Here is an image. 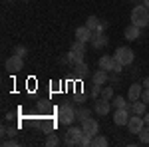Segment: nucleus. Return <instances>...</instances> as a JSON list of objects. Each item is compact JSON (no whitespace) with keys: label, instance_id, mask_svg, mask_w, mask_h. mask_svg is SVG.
Masks as SVG:
<instances>
[{"label":"nucleus","instance_id":"obj_1","mask_svg":"<svg viewBox=\"0 0 149 147\" xmlns=\"http://www.w3.org/2000/svg\"><path fill=\"white\" fill-rule=\"evenodd\" d=\"M58 119H60V123L62 125H72L76 121V107H74V103L72 102H66L60 105V109H58Z\"/></svg>","mask_w":149,"mask_h":147},{"label":"nucleus","instance_id":"obj_2","mask_svg":"<svg viewBox=\"0 0 149 147\" xmlns=\"http://www.w3.org/2000/svg\"><path fill=\"white\" fill-rule=\"evenodd\" d=\"M131 24H135L139 28H145L149 24V8L145 4H141V6H135L133 10H131Z\"/></svg>","mask_w":149,"mask_h":147},{"label":"nucleus","instance_id":"obj_3","mask_svg":"<svg viewBox=\"0 0 149 147\" xmlns=\"http://www.w3.org/2000/svg\"><path fill=\"white\" fill-rule=\"evenodd\" d=\"M81 137H84V129H81V125L78 127V125H70V129L66 131V137H64V143L70 147L74 145H80Z\"/></svg>","mask_w":149,"mask_h":147},{"label":"nucleus","instance_id":"obj_4","mask_svg":"<svg viewBox=\"0 0 149 147\" xmlns=\"http://www.w3.org/2000/svg\"><path fill=\"white\" fill-rule=\"evenodd\" d=\"M113 58L117 60V62H121L123 66H131V64H133V60H135V54H133V50H131V48H127V46L123 48V46H121V48H117V50H115Z\"/></svg>","mask_w":149,"mask_h":147},{"label":"nucleus","instance_id":"obj_5","mask_svg":"<svg viewBox=\"0 0 149 147\" xmlns=\"http://www.w3.org/2000/svg\"><path fill=\"white\" fill-rule=\"evenodd\" d=\"M145 127V119H143V115H137V113H133L131 117H129V121H127V129H129V133H135L139 135V131Z\"/></svg>","mask_w":149,"mask_h":147},{"label":"nucleus","instance_id":"obj_6","mask_svg":"<svg viewBox=\"0 0 149 147\" xmlns=\"http://www.w3.org/2000/svg\"><path fill=\"white\" fill-rule=\"evenodd\" d=\"M6 70H8L10 74H18V72H22V70H24V58L12 54V56L6 60Z\"/></svg>","mask_w":149,"mask_h":147},{"label":"nucleus","instance_id":"obj_7","mask_svg":"<svg viewBox=\"0 0 149 147\" xmlns=\"http://www.w3.org/2000/svg\"><path fill=\"white\" fill-rule=\"evenodd\" d=\"M81 129H84V135H88V137H95L97 135V131H100V123L93 119V117H88L86 121H81Z\"/></svg>","mask_w":149,"mask_h":147},{"label":"nucleus","instance_id":"obj_8","mask_svg":"<svg viewBox=\"0 0 149 147\" xmlns=\"http://www.w3.org/2000/svg\"><path fill=\"white\" fill-rule=\"evenodd\" d=\"M111 102H107V100H103V98H95V103H93V111L97 113V115H107V113L111 111Z\"/></svg>","mask_w":149,"mask_h":147},{"label":"nucleus","instance_id":"obj_9","mask_svg":"<svg viewBox=\"0 0 149 147\" xmlns=\"http://www.w3.org/2000/svg\"><path fill=\"white\" fill-rule=\"evenodd\" d=\"M129 109H127V107H121V109H115L113 111V123L115 125H119V127H121V125H127V121H129V117H131V115H129Z\"/></svg>","mask_w":149,"mask_h":147},{"label":"nucleus","instance_id":"obj_10","mask_svg":"<svg viewBox=\"0 0 149 147\" xmlns=\"http://www.w3.org/2000/svg\"><path fill=\"white\" fill-rule=\"evenodd\" d=\"M141 93H143V84H131L129 91H127V100L137 102V100H141Z\"/></svg>","mask_w":149,"mask_h":147},{"label":"nucleus","instance_id":"obj_11","mask_svg":"<svg viewBox=\"0 0 149 147\" xmlns=\"http://www.w3.org/2000/svg\"><path fill=\"white\" fill-rule=\"evenodd\" d=\"M90 76V66L86 62H80V64H74V78L84 79Z\"/></svg>","mask_w":149,"mask_h":147},{"label":"nucleus","instance_id":"obj_12","mask_svg":"<svg viewBox=\"0 0 149 147\" xmlns=\"http://www.w3.org/2000/svg\"><path fill=\"white\" fill-rule=\"evenodd\" d=\"M107 79H109V72H105V70H95L92 74V82L93 84H97V86H105L107 84Z\"/></svg>","mask_w":149,"mask_h":147},{"label":"nucleus","instance_id":"obj_13","mask_svg":"<svg viewBox=\"0 0 149 147\" xmlns=\"http://www.w3.org/2000/svg\"><path fill=\"white\" fill-rule=\"evenodd\" d=\"M93 32L88 28V26H80L76 28V40H81V42H92Z\"/></svg>","mask_w":149,"mask_h":147},{"label":"nucleus","instance_id":"obj_14","mask_svg":"<svg viewBox=\"0 0 149 147\" xmlns=\"http://www.w3.org/2000/svg\"><path fill=\"white\" fill-rule=\"evenodd\" d=\"M105 44H107V36L103 34V32H93V36H92V48L102 50Z\"/></svg>","mask_w":149,"mask_h":147},{"label":"nucleus","instance_id":"obj_15","mask_svg":"<svg viewBox=\"0 0 149 147\" xmlns=\"http://www.w3.org/2000/svg\"><path fill=\"white\" fill-rule=\"evenodd\" d=\"M139 34H141V28H139V26H135V24H129V26L125 28V32H123L125 40H129V42L139 40Z\"/></svg>","mask_w":149,"mask_h":147},{"label":"nucleus","instance_id":"obj_16","mask_svg":"<svg viewBox=\"0 0 149 147\" xmlns=\"http://www.w3.org/2000/svg\"><path fill=\"white\" fill-rule=\"evenodd\" d=\"M131 113H137V115H143V113L147 111V103L143 102V100H137V102H131L129 103V107H127Z\"/></svg>","mask_w":149,"mask_h":147},{"label":"nucleus","instance_id":"obj_17","mask_svg":"<svg viewBox=\"0 0 149 147\" xmlns=\"http://www.w3.org/2000/svg\"><path fill=\"white\" fill-rule=\"evenodd\" d=\"M113 64H115V58L113 56H102L100 58V62H97V66L105 72H113Z\"/></svg>","mask_w":149,"mask_h":147},{"label":"nucleus","instance_id":"obj_18","mask_svg":"<svg viewBox=\"0 0 149 147\" xmlns=\"http://www.w3.org/2000/svg\"><path fill=\"white\" fill-rule=\"evenodd\" d=\"M88 117H92V113H90V109L88 107H80V109H76V121H86Z\"/></svg>","mask_w":149,"mask_h":147},{"label":"nucleus","instance_id":"obj_19","mask_svg":"<svg viewBox=\"0 0 149 147\" xmlns=\"http://www.w3.org/2000/svg\"><path fill=\"white\" fill-rule=\"evenodd\" d=\"M111 105H113L115 109L129 107V103H127V100H123V95H113V100H111Z\"/></svg>","mask_w":149,"mask_h":147},{"label":"nucleus","instance_id":"obj_20","mask_svg":"<svg viewBox=\"0 0 149 147\" xmlns=\"http://www.w3.org/2000/svg\"><path fill=\"white\" fill-rule=\"evenodd\" d=\"M113 86H103L102 88V95L100 98H103V100H107V102H111L113 100Z\"/></svg>","mask_w":149,"mask_h":147},{"label":"nucleus","instance_id":"obj_21","mask_svg":"<svg viewBox=\"0 0 149 147\" xmlns=\"http://www.w3.org/2000/svg\"><path fill=\"white\" fill-rule=\"evenodd\" d=\"M92 147H107V137H103V135H97L92 139Z\"/></svg>","mask_w":149,"mask_h":147},{"label":"nucleus","instance_id":"obj_22","mask_svg":"<svg viewBox=\"0 0 149 147\" xmlns=\"http://www.w3.org/2000/svg\"><path fill=\"white\" fill-rule=\"evenodd\" d=\"M44 145H46V147H56V145H60V137H58L56 133H50V135L46 137V141H44Z\"/></svg>","mask_w":149,"mask_h":147},{"label":"nucleus","instance_id":"obj_23","mask_svg":"<svg viewBox=\"0 0 149 147\" xmlns=\"http://www.w3.org/2000/svg\"><path fill=\"white\" fill-rule=\"evenodd\" d=\"M139 143H143V145H149V125H145V127L139 131Z\"/></svg>","mask_w":149,"mask_h":147},{"label":"nucleus","instance_id":"obj_24","mask_svg":"<svg viewBox=\"0 0 149 147\" xmlns=\"http://www.w3.org/2000/svg\"><path fill=\"white\" fill-rule=\"evenodd\" d=\"M86 44H88V42H81V40H74V44H72V50H74V52H84V54H86V52H88Z\"/></svg>","mask_w":149,"mask_h":147},{"label":"nucleus","instance_id":"obj_25","mask_svg":"<svg viewBox=\"0 0 149 147\" xmlns=\"http://www.w3.org/2000/svg\"><path fill=\"white\" fill-rule=\"evenodd\" d=\"M100 24H102V22H100V18H97V16H90V18H88V22H86V26H88V28L93 32Z\"/></svg>","mask_w":149,"mask_h":147},{"label":"nucleus","instance_id":"obj_26","mask_svg":"<svg viewBox=\"0 0 149 147\" xmlns=\"http://www.w3.org/2000/svg\"><path fill=\"white\" fill-rule=\"evenodd\" d=\"M70 56H72V62H74V64H80V62H84V56H86V54H84V52H74V50H72Z\"/></svg>","mask_w":149,"mask_h":147},{"label":"nucleus","instance_id":"obj_27","mask_svg":"<svg viewBox=\"0 0 149 147\" xmlns=\"http://www.w3.org/2000/svg\"><path fill=\"white\" fill-rule=\"evenodd\" d=\"M102 88H103V86L93 84V86H92V91H90V93H92V98H100V95H102Z\"/></svg>","mask_w":149,"mask_h":147},{"label":"nucleus","instance_id":"obj_28","mask_svg":"<svg viewBox=\"0 0 149 147\" xmlns=\"http://www.w3.org/2000/svg\"><path fill=\"white\" fill-rule=\"evenodd\" d=\"M12 54H16V56L24 58V56H26V54H28V50H26V48H24V46H16V48H14V52H12Z\"/></svg>","mask_w":149,"mask_h":147},{"label":"nucleus","instance_id":"obj_29","mask_svg":"<svg viewBox=\"0 0 149 147\" xmlns=\"http://www.w3.org/2000/svg\"><path fill=\"white\" fill-rule=\"evenodd\" d=\"M113 72H115V74H121V72H123V64L115 60V64H113Z\"/></svg>","mask_w":149,"mask_h":147},{"label":"nucleus","instance_id":"obj_30","mask_svg":"<svg viewBox=\"0 0 149 147\" xmlns=\"http://www.w3.org/2000/svg\"><path fill=\"white\" fill-rule=\"evenodd\" d=\"M141 100L149 105V88H143V93H141Z\"/></svg>","mask_w":149,"mask_h":147},{"label":"nucleus","instance_id":"obj_31","mask_svg":"<svg viewBox=\"0 0 149 147\" xmlns=\"http://www.w3.org/2000/svg\"><path fill=\"white\" fill-rule=\"evenodd\" d=\"M2 145H4V147H16V145H18V141H16V139H10V141H2Z\"/></svg>","mask_w":149,"mask_h":147},{"label":"nucleus","instance_id":"obj_32","mask_svg":"<svg viewBox=\"0 0 149 147\" xmlns=\"http://www.w3.org/2000/svg\"><path fill=\"white\" fill-rule=\"evenodd\" d=\"M143 119H145V125H149V111L143 113Z\"/></svg>","mask_w":149,"mask_h":147},{"label":"nucleus","instance_id":"obj_33","mask_svg":"<svg viewBox=\"0 0 149 147\" xmlns=\"http://www.w3.org/2000/svg\"><path fill=\"white\" fill-rule=\"evenodd\" d=\"M84 100H86L84 95H78V98H76V102H78V103H84Z\"/></svg>","mask_w":149,"mask_h":147},{"label":"nucleus","instance_id":"obj_34","mask_svg":"<svg viewBox=\"0 0 149 147\" xmlns=\"http://www.w3.org/2000/svg\"><path fill=\"white\" fill-rule=\"evenodd\" d=\"M143 88H149V78H145V82H143Z\"/></svg>","mask_w":149,"mask_h":147},{"label":"nucleus","instance_id":"obj_35","mask_svg":"<svg viewBox=\"0 0 149 147\" xmlns=\"http://www.w3.org/2000/svg\"><path fill=\"white\" fill-rule=\"evenodd\" d=\"M143 4H145V6H147V8H149V0H143Z\"/></svg>","mask_w":149,"mask_h":147},{"label":"nucleus","instance_id":"obj_36","mask_svg":"<svg viewBox=\"0 0 149 147\" xmlns=\"http://www.w3.org/2000/svg\"><path fill=\"white\" fill-rule=\"evenodd\" d=\"M6 2H12V0H6Z\"/></svg>","mask_w":149,"mask_h":147},{"label":"nucleus","instance_id":"obj_37","mask_svg":"<svg viewBox=\"0 0 149 147\" xmlns=\"http://www.w3.org/2000/svg\"><path fill=\"white\" fill-rule=\"evenodd\" d=\"M24 2H28V0H24Z\"/></svg>","mask_w":149,"mask_h":147}]
</instances>
